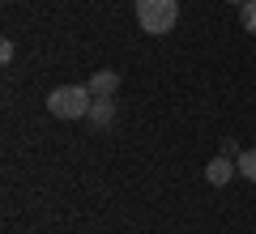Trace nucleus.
Segmentation results:
<instances>
[{
    "label": "nucleus",
    "instance_id": "nucleus-5",
    "mask_svg": "<svg viewBox=\"0 0 256 234\" xmlns=\"http://www.w3.org/2000/svg\"><path fill=\"white\" fill-rule=\"evenodd\" d=\"M86 119H90L94 128H111V124H116V102H111V98H94V107H90Z\"/></svg>",
    "mask_w": 256,
    "mask_h": 234
},
{
    "label": "nucleus",
    "instance_id": "nucleus-3",
    "mask_svg": "<svg viewBox=\"0 0 256 234\" xmlns=\"http://www.w3.org/2000/svg\"><path fill=\"white\" fill-rule=\"evenodd\" d=\"M116 90H120V72L98 68V72L90 77V94H94V98H116Z\"/></svg>",
    "mask_w": 256,
    "mask_h": 234
},
{
    "label": "nucleus",
    "instance_id": "nucleus-4",
    "mask_svg": "<svg viewBox=\"0 0 256 234\" xmlns=\"http://www.w3.org/2000/svg\"><path fill=\"white\" fill-rule=\"evenodd\" d=\"M235 171H239V166H230V158L222 153V158H214V162L205 166V179H210L214 188H222V183H230V175H235Z\"/></svg>",
    "mask_w": 256,
    "mask_h": 234
},
{
    "label": "nucleus",
    "instance_id": "nucleus-6",
    "mask_svg": "<svg viewBox=\"0 0 256 234\" xmlns=\"http://www.w3.org/2000/svg\"><path fill=\"white\" fill-rule=\"evenodd\" d=\"M235 166H239V175H244L248 183H256V149H244L235 158Z\"/></svg>",
    "mask_w": 256,
    "mask_h": 234
},
{
    "label": "nucleus",
    "instance_id": "nucleus-1",
    "mask_svg": "<svg viewBox=\"0 0 256 234\" xmlns=\"http://www.w3.org/2000/svg\"><path fill=\"white\" fill-rule=\"evenodd\" d=\"M90 107H94L90 85H56V90L47 94V111H52L56 119H86Z\"/></svg>",
    "mask_w": 256,
    "mask_h": 234
},
{
    "label": "nucleus",
    "instance_id": "nucleus-2",
    "mask_svg": "<svg viewBox=\"0 0 256 234\" xmlns=\"http://www.w3.org/2000/svg\"><path fill=\"white\" fill-rule=\"evenodd\" d=\"M180 21V0H137V26L146 34H166Z\"/></svg>",
    "mask_w": 256,
    "mask_h": 234
},
{
    "label": "nucleus",
    "instance_id": "nucleus-9",
    "mask_svg": "<svg viewBox=\"0 0 256 234\" xmlns=\"http://www.w3.org/2000/svg\"><path fill=\"white\" fill-rule=\"evenodd\" d=\"M230 4H248V0H230Z\"/></svg>",
    "mask_w": 256,
    "mask_h": 234
},
{
    "label": "nucleus",
    "instance_id": "nucleus-8",
    "mask_svg": "<svg viewBox=\"0 0 256 234\" xmlns=\"http://www.w3.org/2000/svg\"><path fill=\"white\" fill-rule=\"evenodd\" d=\"M222 153H226V158H230V153H235V158H239V153H244V149H239V145H235V141H230V136H226V141H222Z\"/></svg>",
    "mask_w": 256,
    "mask_h": 234
},
{
    "label": "nucleus",
    "instance_id": "nucleus-7",
    "mask_svg": "<svg viewBox=\"0 0 256 234\" xmlns=\"http://www.w3.org/2000/svg\"><path fill=\"white\" fill-rule=\"evenodd\" d=\"M239 26H244L248 34H256V0H248V4H239Z\"/></svg>",
    "mask_w": 256,
    "mask_h": 234
}]
</instances>
